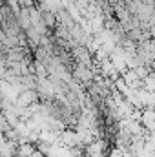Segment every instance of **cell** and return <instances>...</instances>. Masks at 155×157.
<instances>
[{
	"label": "cell",
	"mask_w": 155,
	"mask_h": 157,
	"mask_svg": "<svg viewBox=\"0 0 155 157\" xmlns=\"http://www.w3.org/2000/svg\"><path fill=\"white\" fill-rule=\"evenodd\" d=\"M122 78H124V82H126L131 90H139V88H142V78L139 77V73H137L133 68H128V70L122 73Z\"/></svg>",
	"instance_id": "1"
}]
</instances>
